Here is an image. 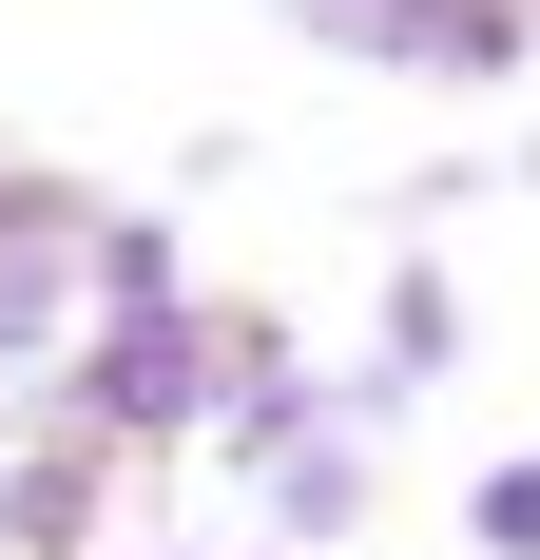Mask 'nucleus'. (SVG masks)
Listing matches in <instances>:
<instances>
[{"label":"nucleus","instance_id":"f257e3e1","mask_svg":"<svg viewBox=\"0 0 540 560\" xmlns=\"http://www.w3.org/2000/svg\"><path fill=\"white\" fill-rule=\"evenodd\" d=\"M483 541H502V560H540V464H502V483H483Z\"/></svg>","mask_w":540,"mask_h":560}]
</instances>
